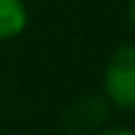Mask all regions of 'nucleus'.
<instances>
[{
  "label": "nucleus",
  "mask_w": 135,
  "mask_h": 135,
  "mask_svg": "<svg viewBox=\"0 0 135 135\" xmlns=\"http://www.w3.org/2000/svg\"><path fill=\"white\" fill-rule=\"evenodd\" d=\"M102 85L110 105L135 110V44H124L110 55Z\"/></svg>",
  "instance_id": "f257e3e1"
},
{
  "label": "nucleus",
  "mask_w": 135,
  "mask_h": 135,
  "mask_svg": "<svg viewBox=\"0 0 135 135\" xmlns=\"http://www.w3.org/2000/svg\"><path fill=\"white\" fill-rule=\"evenodd\" d=\"M28 25V8L22 0H0V41L20 36Z\"/></svg>",
  "instance_id": "f03ea898"
},
{
  "label": "nucleus",
  "mask_w": 135,
  "mask_h": 135,
  "mask_svg": "<svg viewBox=\"0 0 135 135\" xmlns=\"http://www.w3.org/2000/svg\"><path fill=\"white\" fill-rule=\"evenodd\" d=\"M88 135H135V130H127V127H108V130H94Z\"/></svg>",
  "instance_id": "7ed1b4c3"
},
{
  "label": "nucleus",
  "mask_w": 135,
  "mask_h": 135,
  "mask_svg": "<svg viewBox=\"0 0 135 135\" xmlns=\"http://www.w3.org/2000/svg\"><path fill=\"white\" fill-rule=\"evenodd\" d=\"M130 22H132V28H135V0H130Z\"/></svg>",
  "instance_id": "20e7f679"
}]
</instances>
